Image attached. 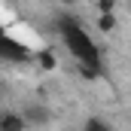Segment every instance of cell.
<instances>
[{
  "instance_id": "obj_8",
  "label": "cell",
  "mask_w": 131,
  "mask_h": 131,
  "mask_svg": "<svg viewBox=\"0 0 131 131\" xmlns=\"http://www.w3.org/2000/svg\"><path fill=\"white\" fill-rule=\"evenodd\" d=\"M116 12V0H98V15H113Z\"/></svg>"
},
{
  "instance_id": "obj_2",
  "label": "cell",
  "mask_w": 131,
  "mask_h": 131,
  "mask_svg": "<svg viewBox=\"0 0 131 131\" xmlns=\"http://www.w3.org/2000/svg\"><path fill=\"white\" fill-rule=\"evenodd\" d=\"M21 113H25V119H28L31 128H43V125L52 122V110H49V104H43V101H28Z\"/></svg>"
},
{
  "instance_id": "obj_5",
  "label": "cell",
  "mask_w": 131,
  "mask_h": 131,
  "mask_svg": "<svg viewBox=\"0 0 131 131\" xmlns=\"http://www.w3.org/2000/svg\"><path fill=\"white\" fill-rule=\"evenodd\" d=\"M82 131H116L107 119H101V116H89L85 119V125H82Z\"/></svg>"
},
{
  "instance_id": "obj_1",
  "label": "cell",
  "mask_w": 131,
  "mask_h": 131,
  "mask_svg": "<svg viewBox=\"0 0 131 131\" xmlns=\"http://www.w3.org/2000/svg\"><path fill=\"white\" fill-rule=\"evenodd\" d=\"M55 25H58V37H61L64 49L76 58V67L104 76V58H101V49L95 46V40L85 34V28H82L73 15H58Z\"/></svg>"
},
{
  "instance_id": "obj_6",
  "label": "cell",
  "mask_w": 131,
  "mask_h": 131,
  "mask_svg": "<svg viewBox=\"0 0 131 131\" xmlns=\"http://www.w3.org/2000/svg\"><path fill=\"white\" fill-rule=\"evenodd\" d=\"M37 64L43 67V70H55L58 67V58H55V52L43 49V52H37Z\"/></svg>"
},
{
  "instance_id": "obj_3",
  "label": "cell",
  "mask_w": 131,
  "mask_h": 131,
  "mask_svg": "<svg viewBox=\"0 0 131 131\" xmlns=\"http://www.w3.org/2000/svg\"><path fill=\"white\" fill-rule=\"evenodd\" d=\"M3 58L12 61V64H21V61H31L34 52L25 46V43H18L12 34H3Z\"/></svg>"
},
{
  "instance_id": "obj_4",
  "label": "cell",
  "mask_w": 131,
  "mask_h": 131,
  "mask_svg": "<svg viewBox=\"0 0 131 131\" xmlns=\"http://www.w3.org/2000/svg\"><path fill=\"white\" fill-rule=\"evenodd\" d=\"M28 119H25V113H18V110H6L3 116H0V131H28Z\"/></svg>"
},
{
  "instance_id": "obj_7",
  "label": "cell",
  "mask_w": 131,
  "mask_h": 131,
  "mask_svg": "<svg viewBox=\"0 0 131 131\" xmlns=\"http://www.w3.org/2000/svg\"><path fill=\"white\" fill-rule=\"evenodd\" d=\"M98 31L101 34H113L116 31V15H98Z\"/></svg>"
}]
</instances>
